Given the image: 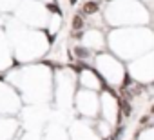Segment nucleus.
Returning a JSON list of instances; mask_svg holds the SVG:
<instances>
[{
  "label": "nucleus",
  "instance_id": "nucleus-1",
  "mask_svg": "<svg viewBox=\"0 0 154 140\" xmlns=\"http://www.w3.org/2000/svg\"><path fill=\"white\" fill-rule=\"evenodd\" d=\"M100 11V4L96 0H87V2L82 6V15H94Z\"/></svg>",
  "mask_w": 154,
  "mask_h": 140
},
{
  "label": "nucleus",
  "instance_id": "nucleus-6",
  "mask_svg": "<svg viewBox=\"0 0 154 140\" xmlns=\"http://www.w3.org/2000/svg\"><path fill=\"white\" fill-rule=\"evenodd\" d=\"M72 37H74V38H82V37H84L82 29H80V31H74V33H72Z\"/></svg>",
  "mask_w": 154,
  "mask_h": 140
},
{
  "label": "nucleus",
  "instance_id": "nucleus-3",
  "mask_svg": "<svg viewBox=\"0 0 154 140\" xmlns=\"http://www.w3.org/2000/svg\"><path fill=\"white\" fill-rule=\"evenodd\" d=\"M74 55L78 56V58H87L91 53H89V49H85V47H82V46H78V47H74Z\"/></svg>",
  "mask_w": 154,
  "mask_h": 140
},
{
  "label": "nucleus",
  "instance_id": "nucleus-7",
  "mask_svg": "<svg viewBox=\"0 0 154 140\" xmlns=\"http://www.w3.org/2000/svg\"><path fill=\"white\" fill-rule=\"evenodd\" d=\"M140 122H141V124H147V122H149V116H143V118H141Z\"/></svg>",
  "mask_w": 154,
  "mask_h": 140
},
{
  "label": "nucleus",
  "instance_id": "nucleus-4",
  "mask_svg": "<svg viewBox=\"0 0 154 140\" xmlns=\"http://www.w3.org/2000/svg\"><path fill=\"white\" fill-rule=\"evenodd\" d=\"M120 106H122V111L129 116V115H131V104H129L127 100H123V102H120Z\"/></svg>",
  "mask_w": 154,
  "mask_h": 140
},
{
  "label": "nucleus",
  "instance_id": "nucleus-2",
  "mask_svg": "<svg viewBox=\"0 0 154 140\" xmlns=\"http://www.w3.org/2000/svg\"><path fill=\"white\" fill-rule=\"evenodd\" d=\"M71 26H72V29H74V31H80V29L84 27V17H82V15H74V17H72Z\"/></svg>",
  "mask_w": 154,
  "mask_h": 140
},
{
  "label": "nucleus",
  "instance_id": "nucleus-9",
  "mask_svg": "<svg viewBox=\"0 0 154 140\" xmlns=\"http://www.w3.org/2000/svg\"><path fill=\"white\" fill-rule=\"evenodd\" d=\"M150 113H152V115H154V106H152V107H150Z\"/></svg>",
  "mask_w": 154,
  "mask_h": 140
},
{
  "label": "nucleus",
  "instance_id": "nucleus-10",
  "mask_svg": "<svg viewBox=\"0 0 154 140\" xmlns=\"http://www.w3.org/2000/svg\"><path fill=\"white\" fill-rule=\"evenodd\" d=\"M107 2H111V0H107Z\"/></svg>",
  "mask_w": 154,
  "mask_h": 140
},
{
  "label": "nucleus",
  "instance_id": "nucleus-5",
  "mask_svg": "<svg viewBox=\"0 0 154 140\" xmlns=\"http://www.w3.org/2000/svg\"><path fill=\"white\" fill-rule=\"evenodd\" d=\"M143 89H145V88H143L141 84H136V86L132 88V95H141V93H143Z\"/></svg>",
  "mask_w": 154,
  "mask_h": 140
},
{
  "label": "nucleus",
  "instance_id": "nucleus-8",
  "mask_svg": "<svg viewBox=\"0 0 154 140\" xmlns=\"http://www.w3.org/2000/svg\"><path fill=\"white\" fill-rule=\"evenodd\" d=\"M69 2H71V4H72V6H74V4H76V0H69Z\"/></svg>",
  "mask_w": 154,
  "mask_h": 140
}]
</instances>
